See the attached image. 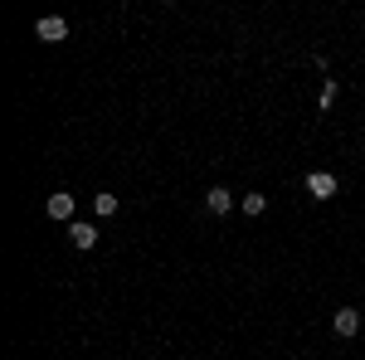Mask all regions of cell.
<instances>
[{
	"mask_svg": "<svg viewBox=\"0 0 365 360\" xmlns=\"http://www.w3.org/2000/svg\"><path fill=\"white\" fill-rule=\"evenodd\" d=\"M34 34H39L44 44H59V39H69V20H64V15H44V20L34 25Z\"/></svg>",
	"mask_w": 365,
	"mask_h": 360,
	"instance_id": "obj_1",
	"label": "cell"
},
{
	"mask_svg": "<svg viewBox=\"0 0 365 360\" xmlns=\"http://www.w3.org/2000/svg\"><path fill=\"white\" fill-rule=\"evenodd\" d=\"M336 92H341V88H336V78H326V83H322V107H331V102H336Z\"/></svg>",
	"mask_w": 365,
	"mask_h": 360,
	"instance_id": "obj_9",
	"label": "cell"
},
{
	"mask_svg": "<svg viewBox=\"0 0 365 360\" xmlns=\"http://www.w3.org/2000/svg\"><path fill=\"white\" fill-rule=\"evenodd\" d=\"M331 331H336V336H356V331H361V312H356V307H341V312L331 317Z\"/></svg>",
	"mask_w": 365,
	"mask_h": 360,
	"instance_id": "obj_4",
	"label": "cell"
},
{
	"mask_svg": "<svg viewBox=\"0 0 365 360\" xmlns=\"http://www.w3.org/2000/svg\"><path fill=\"white\" fill-rule=\"evenodd\" d=\"M69 239H74V249H92L97 244V229L92 224H69Z\"/></svg>",
	"mask_w": 365,
	"mask_h": 360,
	"instance_id": "obj_6",
	"label": "cell"
},
{
	"mask_svg": "<svg viewBox=\"0 0 365 360\" xmlns=\"http://www.w3.org/2000/svg\"><path fill=\"white\" fill-rule=\"evenodd\" d=\"M92 209H97V219H112V214H117V195H107V190H102V195L92 200Z\"/></svg>",
	"mask_w": 365,
	"mask_h": 360,
	"instance_id": "obj_7",
	"label": "cell"
},
{
	"mask_svg": "<svg viewBox=\"0 0 365 360\" xmlns=\"http://www.w3.org/2000/svg\"><path fill=\"white\" fill-rule=\"evenodd\" d=\"M44 209H49V219H69V224H74V195H69V190L49 195V205H44Z\"/></svg>",
	"mask_w": 365,
	"mask_h": 360,
	"instance_id": "obj_5",
	"label": "cell"
},
{
	"mask_svg": "<svg viewBox=\"0 0 365 360\" xmlns=\"http://www.w3.org/2000/svg\"><path fill=\"white\" fill-rule=\"evenodd\" d=\"M239 205H244V214H254V219H259V214L268 209V195H244Z\"/></svg>",
	"mask_w": 365,
	"mask_h": 360,
	"instance_id": "obj_8",
	"label": "cell"
},
{
	"mask_svg": "<svg viewBox=\"0 0 365 360\" xmlns=\"http://www.w3.org/2000/svg\"><path fill=\"white\" fill-rule=\"evenodd\" d=\"M205 209H209V214H229V209H234V195H229L224 185H209V190H205Z\"/></svg>",
	"mask_w": 365,
	"mask_h": 360,
	"instance_id": "obj_3",
	"label": "cell"
},
{
	"mask_svg": "<svg viewBox=\"0 0 365 360\" xmlns=\"http://www.w3.org/2000/svg\"><path fill=\"white\" fill-rule=\"evenodd\" d=\"M307 195H312V200H331V195H336V176H331V171H312V176H307Z\"/></svg>",
	"mask_w": 365,
	"mask_h": 360,
	"instance_id": "obj_2",
	"label": "cell"
}]
</instances>
